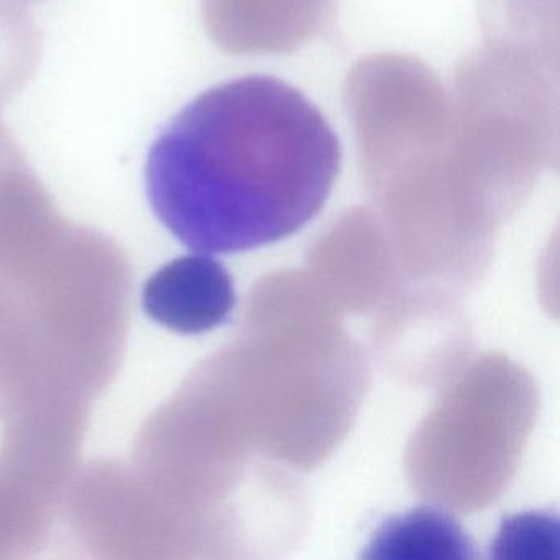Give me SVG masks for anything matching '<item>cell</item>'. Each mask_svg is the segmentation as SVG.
Instances as JSON below:
<instances>
[{
    "mask_svg": "<svg viewBox=\"0 0 560 560\" xmlns=\"http://www.w3.org/2000/svg\"><path fill=\"white\" fill-rule=\"evenodd\" d=\"M22 150L19 149L15 143L14 137L11 136L8 129H5L4 122L0 119V162L9 159V156L18 155Z\"/></svg>",
    "mask_w": 560,
    "mask_h": 560,
    "instance_id": "obj_8",
    "label": "cell"
},
{
    "mask_svg": "<svg viewBox=\"0 0 560 560\" xmlns=\"http://www.w3.org/2000/svg\"><path fill=\"white\" fill-rule=\"evenodd\" d=\"M142 304L160 326L196 336L222 326L234 313L237 294L228 268L198 252L155 271L143 287Z\"/></svg>",
    "mask_w": 560,
    "mask_h": 560,
    "instance_id": "obj_4",
    "label": "cell"
},
{
    "mask_svg": "<svg viewBox=\"0 0 560 560\" xmlns=\"http://www.w3.org/2000/svg\"><path fill=\"white\" fill-rule=\"evenodd\" d=\"M559 517L552 511H526L501 521L490 546L494 560H559Z\"/></svg>",
    "mask_w": 560,
    "mask_h": 560,
    "instance_id": "obj_7",
    "label": "cell"
},
{
    "mask_svg": "<svg viewBox=\"0 0 560 560\" xmlns=\"http://www.w3.org/2000/svg\"><path fill=\"white\" fill-rule=\"evenodd\" d=\"M365 560H474V540L457 520L432 506L386 520L362 552Z\"/></svg>",
    "mask_w": 560,
    "mask_h": 560,
    "instance_id": "obj_5",
    "label": "cell"
},
{
    "mask_svg": "<svg viewBox=\"0 0 560 560\" xmlns=\"http://www.w3.org/2000/svg\"><path fill=\"white\" fill-rule=\"evenodd\" d=\"M202 22L231 55H288L332 24L337 0H202Z\"/></svg>",
    "mask_w": 560,
    "mask_h": 560,
    "instance_id": "obj_3",
    "label": "cell"
},
{
    "mask_svg": "<svg viewBox=\"0 0 560 560\" xmlns=\"http://www.w3.org/2000/svg\"><path fill=\"white\" fill-rule=\"evenodd\" d=\"M40 55V34L25 8L0 0V103L31 80Z\"/></svg>",
    "mask_w": 560,
    "mask_h": 560,
    "instance_id": "obj_6",
    "label": "cell"
},
{
    "mask_svg": "<svg viewBox=\"0 0 560 560\" xmlns=\"http://www.w3.org/2000/svg\"><path fill=\"white\" fill-rule=\"evenodd\" d=\"M12 4L21 5V8H27L31 4H38V2H44V0H9Z\"/></svg>",
    "mask_w": 560,
    "mask_h": 560,
    "instance_id": "obj_9",
    "label": "cell"
},
{
    "mask_svg": "<svg viewBox=\"0 0 560 560\" xmlns=\"http://www.w3.org/2000/svg\"><path fill=\"white\" fill-rule=\"evenodd\" d=\"M342 163L324 114L284 81L255 74L188 104L152 145L150 206L199 254L277 244L313 221Z\"/></svg>",
    "mask_w": 560,
    "mask_h": 560,
    "instance_id": "obj_1",
    "label": "cell"
},
{
    "mask_svg": "<svg viewBox=\"0 0 560 560\" xmlns=\"http://www.w3.org/2000/svg\"><path fill=\"white\" fill-rule=\"evenodd\" d=\"M362 160L375 176L438 149L451 136L454 104L434 71L405 55H376L360 61L346 83Z\"/></svg>",
    "mask_w": 560,
    "mask_h": 560,
    "instance_id": "obj_2",
    "label": "cell"
}]
</instances>
